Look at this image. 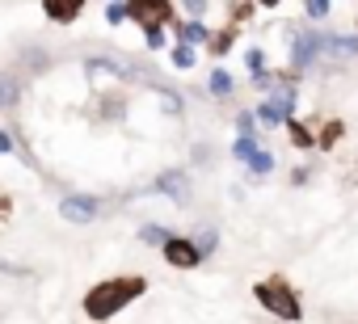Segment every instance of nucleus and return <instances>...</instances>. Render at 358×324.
Segmentation results:
<instances>
[{"mask_svg":"<svg viewBox=\"0 0 358 324\" xmlns=\"http://www.w3.org/2000/svg\"><path fill=\"white\" fill-rule=\"evenodd\" d=\"M127 22H135L139 30H169L177 22V9H173V0H127Z\"/></svg>","mask_w":358,"mask_h":324,"instance_id":"obj_7","label":"nucleus"},{"mask_svg":"<svg viewBox=\"0 0 358 324\" xmlns=\"http://www.w3.org/2000/svg\"><path fill=\"white\" fill-rule=\"evenodd\" d=\"M211 101H232L236 97V76L228 72V68H211L207 72V89H203Z\"/></svg>","mask_w":358,"mask_h":324,"instance_id":"obj_12","label":"nucleus"},{"mask_svg":"<svg viewBox=\"0 0 358 324\" xmlns=\"http://www.w3.org/2000/svg\"><path fill=\"white\" fill-rule=\"evenodd\" d=\"M148 278L143 274H114V278H101V282H93L85 295H80V311H85V320H93V324H110L114 316H122L131 303H139L143 295H148Z\"/></svg>","mask_w":358,"mask_h":324,"instance_id":"obj_1","label":"nucleus"},{"mask_svg":"<svg viewBox=\"0 0 358 324\" xmlns=\"http://www.w3.org/2000/svg\"><path fill=\"white\" fill-rule=\"evenodd\" d=\"M354 34H358V17H354Z\"/></svg>","mask_w":358,"mask_h":324,"instance_id":"obj_38","label":"nucleus"},{"mask_svg":"<svg viewBox=\"0 0 358 324\" xmlns=\"http://www.w3.org/2000/svg\"><path fill=\"white\" fill-rule=\"evenodd\" d=\"M308 182H312V169H308V165H295V169H291V186H295V190H303Z\"/></svg>","mask_w":358,"mask_h":324,"instance_id":"obj_34","label":"nucleus"},{"mask_svg":"<svg viewBox=\"0 0 358 324\" xmlns=\"http://www.w3.org/2000/svg\"><path fill=\"white\" fill-rule=\"evenodd\" d=\"M160 257H164V265L186 270V274H190V270H199V265L207 261V257L194 249V240H190V236H182V232H173V236L160 244Z\"/></svg>","mask_w":358,"mask_h":324,"instance_id":"obj_8","label":"nucleus"},{"mask_svg":"<svg viewBox=\"0 0 358 324\" xmlns=\"http://www.w3.org/2000/svg\"><path fill=\"white\" fill-rule=\"evenodd\" d=\"M127 110H131V101H127L122 89H106V93H97V114H101L106 122H122Z\"/></svg>","mask_w":358,"mask_h":324,"instance_id":"obj_13","label":"nucleus"},{"mask_svg":"<svg viewBox=\"0 0 358 324\" xmlns=\"http://www.w3.org/2000/svg\"><path fill=\"white\" fill-rule=\"evenodd\" d=\"M341 135H345V122L341 118H324V126L316 131V152H333Z\"/></svg>","mask_w":358,"mask_h":324,"instance_id":"obj_22","label":"nucleus"},{"mask_svg":"<svg viewBox=\"0 0 358 324\" xmlns=\"http://www.w3.org/2000/svg\"><path fill=\"white\" fill-rule=\"evenodd\" d=\"M253 5H257V9H278L282 0H253Z\"/></svg>","mask_w":358,"mask_h":324,"instance_id":"obj_37","label":"nucleus"},{"mask_svg":"<svg viewBox=\"0 0 358 324\" xmlns=\"http://www.w3.org/2000/svg\"><path fill=\"white\" fill-rule=\"evenodd\" d=\"M278 80H282V68H266V72H257V76H249V89H257V93L266 97V93H270V89H274Z\"/></svg>","mask_w":358,"mask_h":324,"instance_id":"obj_27","label":"nucleus"},{"mask_svg":"<svg viewBox=\"0 0 358 324\" xmlns=\"http://www.w3.org/2000/svg\"><path fill=\"white\" fill-rule=\"evenodd\" d=\"M186 236L194 240V249H199L203 257H215V253H220V223H211V219H207V223H199V228H194V232H186Z\"/></svg>","mask_w":358,"mask_h":324,"instance_id":"obj_17","label":"nucleus"},{"mask_svg":"<svg viewBox=\"0 0 358 324\" xmlns=\"http://www.w3.org/2000/svg\"><path fill=\"white\" fill-rule=\"evenodd\" d=\"M190 160H194L199 169H203V165H215V147H211V143H194V147H190Z\"/></svg>","mask_w":358,"mask_h":324,"instance_id":"obj_32","label":"nucleus"},{"mask_svg":"<svg viewBox=\"0 0 358 324\" xmlns=\"http://www.w3.org/2000/svg\"><path fill=\"white\" fill-rule=\"evenodd\" d=\"M232 126H236L241 139H262V131H257V114H253V110H236V114H232Z\"/></svg>","mask_w":358,"mask_h":324,"instance_id":"obj_25","label":"nucleus"},{"mask_svg":"<svg viewBox=\"0 0 358 324\" xmlns=\"http://www.w3.org/2000/svg\"><path fill=\"white\" fill-rule=\"evenodd\" d=\"M152 93H156V101H160V114H164V118H186V97L177 93L169 80H164V84H156Z\"/></svg>","mask_w":358,"mask_h":324,"instance_id":"obj_16","label":"nucleus"},{"mask_svg":"<svg viewBox=\"0 0 358 324\" xmlns=\"http://www.w3.org/2000/svg\"><path fill=\"white\" fill-rule=\"evenodd\" d=\"M38 5H43V17L51 26H72L89 9V0H38Z\"/></svg>","mask_w":358,"mask_h":324,"instance_id":"obj_9","label":"nucleus"},{"mask_svg":"<svg viewBox=\"0 0 358 324\" xmlns=\"http://www.w3.org/2000/svg\"><path fill=\"white\" fill-rule=\"evenodd\" d=\"M253 299H257V307H262L270 320H278V324H299V320H303L299 286H291V278H282V274L257 278V282H253Z\"/></svg>","mask_w":358,"mask_h":324,"instance_id":"obj_2","label":"nucleus"},{"mask_svg":"<svg viewBox=\"0 0 358 324\" xmlns=\"http://www.w3.org/2000/svg\"><path fill=\"white\" fill-rule=\"evenodd\" d=\"M257 147H262V139H241V135H236V139H232V156H236V160H241V169H245V165H249V156H253V152H257Z\"/></svg>","mask_w":358,"mask_h":324,"instance_id":"obj_29","label":"nucleus"},{"mask_svg":"<svg viewBox=\"0 0 358 324\" xmlns=\"http://www.w3.org/2000/svg\"><path fill=\"white\" fill-rule=\"evenodd\" d=\"M106 198L101 194H89V190H68V194H59V219L64 223H72V228H89V223H97L101 215H106Z\"/></svg>","mask_w":358,"mask_h":324,"instance_id":"obj_5","label":"nucleus"},{"mask_svg":"<svg viewBox=\"0 0 358 324\" xmlns=\"http://www.w3.org/2000/svg\"><path fill=\"white\" fill-rule=\"evenodd\" d=\"M211 5H215V0H182V9H186V13H190L194 22H207Z\"/></svg>","mask_w":358,"mask_h":324,"instance_id":"obj_31","label":"nucleus"},{"mask_svg":"<svg viewBox=\"0 0 358 324\" xmlns=\"http://www.w3.org/2000/svg\"><path fill=\"white\" fill-rule=\"evenodd\" d=\"M329 13H333V0H303V17H308V26L329 22Z\"/></svg>","mask_w":358,"mask_h":324,"instance_id":"obj_26","label":"nucleus"},{"mask_svg":"<svg viewBox=\"0 0 358 324\" xmlns=\"http://www.w3.org/2000/svg\"><path fill=\"white\" fill-rule=\"evenodd\" d=\"M106 26L110 30L127 26V0H106Z\"/></svg>","mask_w":358,"mask_h":324,"instance_id":"obj_28","label":"nucleus"},{"mask_svg":"<svg viewBox=\"0 0 358 324\" xmlns=\"http://www.w3.org/2000/svg\"><path fill=\"white\" fill-rule=\"evenodd\" d=\"M169 64H173L177 72H194V68H199V47L173 43V47H169Z\"/></svg>","mask_w":358,"mask_h":324,"instance_id":"obj_21","label":"nucleus"},{"mask_svg":"<svg viewBox=\"0 0 358 324\" xmlns=\"http://www.w3.org/2000/svg\"><path fill=\"white\" fill-rule=\"evenodd\" d=\"M0 274H30V270H26V265H13V261L0 257Z\"/></svg>","mask_w":358,"mask_h":324,"instance_id":"obj_35","label":"nucleus"},{"mask_svg":"<svg viewBox=\"0 0 358 324\" xmlns=\"http://www.w3.org/2000/svg\"><path fill=\"white\" fill-rule=\"evenodd\" d=\"M253 13H257L253 0H228V17H224V22L241 30V26H249V22H253Z\"/></svg>","mask_w":358,"mask_h":324,"instance_id":"obj_23","label":"nucleus"},{"mask_svg":"<svg viewBox=\"0 0 358 324\" xmlns=\"http://www.w3.org/2000/svg\"><path fill=\"white\" fill-rule=\"evenodd\" d=\"M236 43H241V30L224 22L220 30H207V43H203V47H207L215 59H224V55H232V51H236Z\"/></svg>","mask_w":358,"mask_h":324,"instance_id":"obj_11","label":"nucleus"},{"mask_svg":"<svg viewBox=\"0 0 358 324\" xmlns=\"http://www.w3.org/2000/svg\"><path fill=\"white\" fill-rule=\"evenodd\" d=\"M143 194L169 198L173 207H190V202H194V177H190V169H160Z\"/></svg>","mask_w":358,"mask_h":324,"instance_id":"obj_6","label":"nucleus"},{"mask_svg":"<svg viewBox=\"0 0 358 324\" xmlns=\"http://www.w3.org/2000/svg\"><path fill=\"white\" fill-rule=\"evenodd\" d=\"M241 64H245V72H249V76L266 72V68H270V59H266V47H257V43H253V47H245V51H241Z\"/></svg>","mask_w":358,"mask_h":324,"instance_id":"obj_24","label":"nucleus"},{"mask_svg":"<svg viewBox=\"0 0 358 324\" xmlns=\"http://www.w3.org/2000/svg\"><path fill=\"white\" fill-rule=\"evenodd\" d=\"M26 76L17 72V68H9V72H0V110L5 114H13L17 105H22V97H26Z\"/></svg>","mask_w":358,"mask_h":324,"instance_id":"obj_10","label":"nucleus"},{"mask_svg":"<svg viewBox=\"0 0 358 324\" xmlns=\"http://www.w3.org/2000/svg\"><path fill=\"white\" fill-rule=\"evenodd\" d=\"M169 236H173V228H169V223H160V219H148V223H139V228H135V240H139L143 249H160Z\"/></svg>","mask_w":358,"mask_h":324,"instance_id":"obj_19","label":"nucleus"},{"mask_svg":"<svg viewBox=\"0 0 358 324\" xmlns=\"http://www.w3.org/2000/svg\"><path fill=\"white\" fill-rule=\"evenodd\" d=\"M324 43H329V30H320V26H299V30H291V76L295 80H303V76H312L320 64H324Z\"/></svg>","mask_w":358,"mask_h":324,"instance_id":"obj_3","label":"nucleus"},{"mask_svg":"<svg viewBox=\"0 0 358 324\" xmlns=\"http://www.w3.org/2000/svg\"><path fill=\"white\" fill-rule=\"evenodd\" d=\"M0 156H17V135H13V126H0Z\"/></svg>","mask_w":358,"mask_h":324,"instance_id":"obj_33","label":"nucleus"},{"mask_svg":"<svg viewBox=\"0 0 358 324\" xmlns=\"http://www.w3.org/2000/svg\"><path fill=\"white\" fill-rule=\"evenodd\" d=\"M324 59H333V64H350V59H358V34H329V43H324Z\"/></svg>","mask_w":358,"mask_h":324,"instance_id":"obj_14","label":"nucleus"},{"mask_svg":"<svg viewBox=\"0 0 358 324\" xmlns=\"http://www.w3.org/2000/svg\"><path fill=\"white\" fill-rule=\"evenodd\" d=\"M295 110H299V80L282 68V80L257 101L253 114H257V126H270V131H274V126H282L287 118H295Z\"/></svg>","mask_w":358,"mask_h":324,"instance_id":"obj_4","label":"nucleus"},{"mask_svg":"<svg viewBox=\"0 0 358 324\" xmlns=\"http://www.w3.org/2000/svg\"><path fill=\"white\" fill-rule=\"evenodd\" d=\"M143 47H148V51H164V47H169V30H160V26L143 30Z\"/></svg>","mask_w":358,"mask_h":324,"instance_id":"obj_30","label":"nucleus"},{"mask_svg":"<svg viewBox=\"0 0 358 324\" xmlns=\"http://www.w3.org/2000/svg\"><path fill=\"white\" fill-rule=\"evenodd\" d=\"M282 126H287V139H291L299 152H316V131H312L303 118H287Z\"/></svg>","mask_w":358,"mask_h":324,"instance_id":"obj_20","label":"nucleus"},{"mask_svg":"<svg viewBox=\"0 0 358 324\" xmlns=\"http://www.w3.org/2000/svg\"><path fill=\"white\" fill-rule=\"evenodd\" d=\"M169 30H173V43H186V47H203V43H207V30H211V26H207V22H194V17H190V22H182V17H177V22H173Z\"/></svg>","mask_w":358,"mask_h":324,"instance_id":"obj_15","label":"nucleus"},{"mask_svg":"<svg viewBox=\"0 0 358 324\" xmlns=\"http://www.w3.org/2000/svg\"><path fill=\"white\" fill-rule=\"evenodd\" d=\"M9 211H13V198H9V194H0V215H9Z\"/></svg>","mask_w":358,"mask_h":324,"instance_id":"obj_36","label":"nucleus"},{"mask_svg":"<svg viewBox=\"0 0 358 324\" xmlns=\"http://www.w3.org/2000/svg\"><path fill=\"white\" fill-rule=\"evenodd\" d=\"M274 169H278V156H274V152H270L266 143H262V147H257V152L249 156V165H245V173H249L253 182H262V177H270Z\"/></svg>","mask_w":358,"mask_h":324,"instance_id":"obj_18","label":"nucleus"}]
</instances>
